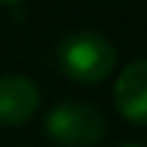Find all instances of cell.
I'll list each match as a JSON object with an SVG mask.
<instances>
[{
    "instance_id": "2",
    "label": "cell",
    "mask_w": 147,
    "mask_h": 147,
    "mask_svg": "<svg viewBox=\"0 0 147 147\" xmlns=\"http://www.w3.org/2000/svg\"><path fill=\"white\" fill-rule=\"evenodd\" d=\"M47 134L59 147H96L106 137V119L85 101H62L47 114Z\"/></svg>"
},
{
    "instance_id": "3",
    "label": "cell",
    "mask_w": 147,
    "mask_h": 147,
    "mask_svg": "<svg viewBox=\"0 0 147 147\" xmlns=\"http://www.w3.org/2000/svg\"><path fill=\"white\" fill-rule=\"evenodd\" d=\"M114 106L127 121L147 127V59H137L119 72L114 83Z\"/></svg>"
},
{
    "instance_id": "4",
    "label": "cell",
    "mask_w": 147,
    "mask_h": 147,
    "mask_svg": "<svg viewBox=\"0 0 147 147\" xmlns=\"http://www.w3.org/2000/svg\"><path fill=\"white\" fill-rule=\"evenodd\" d=\"M41 103L36 83L26 75H3L0 78V124L21 127L26 124Z\"/></svg>"
},
{
    "instance_id": "6",
    "label": "cell",
    "mask_w": 147,
    "mask_h": 147,
    "mask_svg": "<svg viewBox=\"0 0 147 147\" xmlns=\"http://www.w3.org/2000/svg\"><path fill=\"white\" fill-rule=\"evenodd\" d=\"M119 147H145V145H140V142H127V145H119Z\"/></svg>"
},
{
    "instance_id": "1",
    "label": "cell",
    "mask_w": 147,
    "mask_h": 147,
    "mask_svg": "<svg viewBox=\"0 0 147 147\" xmlns=\"http://www.w3.org/2000/svg\"><path fill=\"white\" fill-rule=\"evenodd\" d=\"M57 65L67 80L80 85H96L114 72L116 49L98 31H75L59 41Z\"/></svg>"
},
{
    "instance_id": "5",
    "label": "cell",
    "mask_w": 147,
    "mask_h": 147,
    "mask_svg": "<svg viewBox=\"0 0 147 147\" xmlns=\"http://www.w3.org/2000/svg\"><path fill=\"white\" fill-rule=\"evenodd\" d=\"M16 3H21V0H0V5H16Z\"/></svg>"
}]
</instances>
